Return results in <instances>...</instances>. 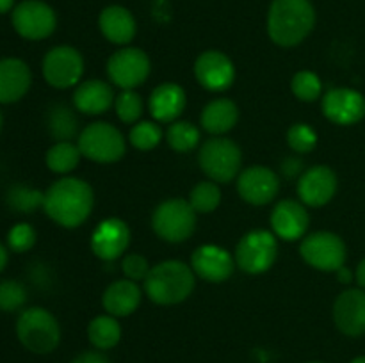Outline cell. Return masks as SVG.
<instances>
[{"mask_svg": "<svg viewBox=\"0 0 365 363\" xmlns=\"http://www.w3.org/2000/svg\"><path fill=\"white\" fill-rule=\"evenodd\" d=\"M95 206L93 187L82 178L64 177L45 191L43 210L59 226L73 230L84 224Z\"/></svg>", "mask_w": 365, "mask_h": 363, "instance_id": "6da1fadb", "label": "cell"}, {"mask_svg": "<svg viewBox=\"0 0 365 363\" xmlns=\"http://www.w3.org/2000/svg\"><path fill=\"white\" fill-rule=\"evenodd\" d=\"M316 25V9L310 0H273L267 13V34L284 48L299 45Z\"/></svg>", "mask_w": 365, "mask_h": 363, "instance_id": "7a4b0ae2", "label": "cell"}, {"mask_svg": "<svg viewBox=\"0 0 365 363\" xmlns=\"http://www.w3.org/2000/svg\"><path fill=\"white\" fill-rule=\"evenodd\" d=\"M196 274L191 265L180 260H164L150 269L143 281L145 294L155 305L170 306L185 301L192 294Z\"/></svg>", "mask_w": 365, "mask_h": 363, "instance_id": "3957f363", "label": "cell"}, {"mask_svg": "<svg viewBox=\"0 0 365 363\" xmlns=\"http://www.w3.org/2000/svg\"><path fill=\"white\" fill-rule=\"evenodd\" d=\"M16 337L21 345L34 354H48L59 345L61 327L48 310L32 306L18 317Z\"/></svg>", "mask_w": 365, "mask_h": 363, "instance_id": "277c9868", "label": "cell"}, {"mask_svg": "<svg viewBox=\"0 0 365 363\" xmlns=\"http://www.w3.org/2000/svg\"><path fill=\"white\" fill-rule=\"evenodd\" d=\"M198 164L209 180L216 184H228L241 173L242 153L237 142L232 139L210 137L202 144L198 152Z\"/></svg>", "mask_w": 365, "mask_h": 363, "instance_id": "5b68a950", "label": "cell"}, {"mask_svg": "<svg viewBox=\"0 0 365 363\" xmlns=\"http://www.w3.org/2000/svg\"><path fill=\"white\" fill-rule=\"evenodd\" d=\"M82 157L98 164L118 162L127 153L125 135L114 125L96 121L84 127L77 139Z\"/></svg>", "mask_w": 365, "mask_h": 363, "instance_id": "8992f818", "label": "cell"}, {"mask_svg": "<svg viewBox=\"0 0 365 363\" xmlns=\"http://www.w3.org/2000/svg\"><path fill=\"white\" fill-rule=\"evenodd\" d=\"M196 216L191 203L182 198H171L157 205L152 214V228L163 241L180 244L192 237L196 230Z\"/></svg>", "mask_w": 365, "mask_h": 363, "instance_id": "52a82bcc", "label": "cell"}, {"mask_svg": "<svg viewBox=\"0 0 365 363\" xmlns=\"http://www.w3.org/2000/svg\"><path fill=\"white\" fill-rule=\"evenodd\" d=\"M299 255L312 269L321 273H337L341 267H344L348 248L341 235L323 230L314 231L302 238Z\"/></svg>", "mask_w": 365, "mask_h": 363, "instance_id": "ba28073f", "label": "cell"}, {"mask_svg": "<svg viewBox=\"0 0 365 363\" xmlns=\"http://www.w3.org/2000/svg\"><path fill=\"white\" fill-rule=\"evenodd\" d=\"M278 256V238L269 230H252L242 235L235 246L234 258L246 274H264L274 265Z\"/></svg>", "mask_w": 365, "mask_h": 363, "instance_id": "9c48e42d", "label": "cell"}, {"mask_svg": "<svg viewBox=\"0 0 365 363\" xmlns=\"http://www.w3.org/2000/svg\"><path fill=\"white\" fill-rule=\"evenodd\" d=\"M43 77L56 89H70L78 85L84 75V57L70 45L53 46L43 57Z\"/></svg>", "mask_w": 365, "mask_h": 363, "instance_id": "30bf717a", "label": "cell"}, {"mask_svg": "<svg viewBox=\"0 0 365 363\" xmlns=\"http://www.w3.org/2000/svg\"><path fill=\"white\" fill-rule=\"evenodd\" d=\"M152 63L145 50L125 46L107 60V77L120 89H135L148 78Z\"/></svg>", "mask_w": 365, "mask_h": 363, "instance_id": "8fae6325", "label": "cell"}, {"mask_svg": "<svg viewBox=\"0 0 365 363\" xmlns=\"http://www.w3.org/2000/svg\"><path fill=\"white\" fill-rule=\"evenodd\" d=\"M14 31L25 39L39 41L53 34L57 27L56 11L41 0H24L14 6L11 14Z\"/></svg>", "mask_w": 365, "mask_h": 363, "instance_id": "7c38bea8", "label": "cell"}, {"mask_svg": "<svg viewBox=\"0 0 365 363\" xmlns=\"http://www.w3.org/2000/svg\"><path fill=\"white\" fill-rule=\"evenodd\" d=\"M237 192L246 203L255 206L269 205L280 192V177L266 166H250L235 178Z\"/></svg>", "mask_w": 365, "mask_h": 363, "instance_id": "4fadbf2b", "label": "cell"}, {"mask_svg": "<svg viewBox=\"0 0 365 363\" xmlns=\"http://www.w3.org/2000/svg\"><path fill=\"white\" fill-rule=\"evenodd\" d=\"M321 110L331 123L349 127L364 120L365 98L356 89L334 88L324 93L321 98Z\"/></svg>", "mask_w": 365, "mask_h": 363, "instance_id": "5bb4252c", "label": "cell"}, {"mask_svg": "<svg viewBox=\"0 0 365 363\" xmlns=\"http://www.w3.org/2000/svg\"><path fill=\"white\" fill-rule=\"evenodd\" d=\"M195 77L207 91L223 93L234 84L235 66L221 50H205L195 60Z\"/></svg>", "mask_w": 365, "mask_h": 363, "instance_id": "9a60e30c", "label": "cell"}, {"mask_svg": "<svg viewBox=\"0 0 365 363\" xmlns=\"http://www.w3.org/2000/svg\"><path fill=\"white\" fill-rule=\"evenodd\" d=\"M130 246V228L120 217L100 221L91 233V251L103 262L121 258Z\"/></svg>", "mask_w": 365, "mask_h": 363, "instance_id": "2e32d148", "label": "cell"}, {"mask_svg": "<svg viewBox=\"0 0 365 363\" xmlns=\"http://www.w3.org/2000/svg\"><path fill=\"white\" fill-rule=\"evenodd\" d=\"M337 174L331 167L317 164L299 174L298 196L305 206L319 209L330 203L337 192Z\"/></svg>", "mask_w": 365, "mask_h": 363, "instance_id": "e0dca14e", "label": "cell"}, {"mask_svg": "<svg viewBox=\"0 0 365 363\" xmlns=\"http://www.w3.org/2000/svg\"><path fill=\"white\" fill-rule=\"evenodd\" d=\"M235 258L225 248L216 244H203L191 255V267L195 274L209 283H223L234 274Z\"/></svg>", "mask_w": 365, "mask_h": 363, "instance_id": "ac0fdd59", "label": "cell"}, {"mask_svg": "<svg viewBox=\"0 0 365 363\" xmlns=\"http://www.w3.org/2000/svg\"><path fill=\"white\" fill-rule=\"evenodd\" d=\"M271 231L285 242H296L307 235L310 216L307 206L296 199H282L277 203L269 217Z\"/></svg>", "mask_w": 365, "mask_h": 363, "instance_id": "d6986e66", "label": "cell"}, {"mask_svg": "<svg viewBox=\"0 0 365 363\" xmlns=\"http://www.w3.org/2000/svg\"><path fill=\"white\" fill-rule=\"evenodd\" d=\"M334 320L341 333L360 337L365 333V290L348 288L334 302Z\"/></svg>", "mask_w": 365, "mask_h": 363, "instance_id": "ffe728a7", "label": "cell"}, {"mask_svg": "<svg viewBox=\"0 0 365 363\" xmlns=\"http://www.w3.org/2000/svg\"><path fill=\"white\" fill-rule=\"evenodd\" d=\"M187 96L182 85L175 82H164L152 91L148 98V109L157 123H173L184 112Z\"/></svg>", "mask_w": 365, "mask_h": 363, "instance_id": "44dd1931", "label": "cell"}, {"mask_svg": "<svg viewBox=\"0 0 365 363\" xmlns=\"http://www.w3.org/2000/svg\"><path fill=\"white\" fill-rule=\"evenodd\" d=\"M32 84L27 63L16 57L0 59V103H14L24 98Z\"/></svg>", "mask_w": 365, "mask_h": 363, "instance_id": "7402d4cb", "label": "cell"}, {"mask_svg": "<svg viewBox=\"0 0 365 363\" xmlns=\"http://www.w3.org/2000/svg\"><path fill=\"white\" fill-rule=\"evenodd\" d=\"M114 100H116V95L113 91V85L109 82L96 80V78L81 82L73 93L75 109L88 116L106 114L114 105Z\"/></svg>", "mask_w": 365, "mask_h": 363, "instance_id": "603a6c76", "label": "cell"}, {"mask_svg": "<svg viewBox=\"0 0 365 363\" xmlns=\"http://www.w3.org/2000/svg\"><path fill=\"white\" fill-rule=\"evenodd\" d=\"M143 299V292L138 281L128 278L116 280L106 288L102 295V305L106 312L113 317H128L139 308Z\"/></svg>", "mask_w": 365, "mask_h": 363, "instance_id": "cb8c5ba5", "label": "cell"}, {"mask_svg": "<svg viewBox=\"0 0 365 363\" xmlns=\"http://www.w3.org/2000/svg\"><path fill=\"white\" fill-rule=\"evenodd\" d=\"M98 27L103 38L114 45H128L138 32L135 18L123 6H107L100 13Z\"/></svg>", "mask_w": 365, "mask_h": 363, "instance_id": "d4e9b609", "label": "cell"}, {"mask_svg": "<svg viewBox=\"0 0 365 363\" xmlns=\"http://www.w3.org/2000/svg\"><path fill=\"white\" fill-rule=\"evenodd\" d=\"M239 121V107L230 98H216L207 103L200 116L203 130L214 137L228 134Z\"/></svg>", "mask_w": 365, "mask_h": 363, "instance_id": "484cf974", "label": "cell"}, {"mask_svg": "<svg viewBox=\"0 0 365 363\" xmlns=\"http://www.w3.org/2000/svg\"><path fill=\"white\" fill-rule=\"evenodd\" d=\"M88 338L98 351H107L118 345L121 338V326L116 317L98 315L89 322Z\"/></svg>", "mask_w": 365, "mask_h": 363, "instance_id": "4316f807", "label": "cell"}, {"mask_svg": "<svg viewBox=\"0 0 365 363\" xmlns=\"http://www.w3.org/2000/svg\"><path fill=\"white\" fill-rule=\"evenodd\" d=\"M81 157L82 153L78 149V144H73L71 141H57L46 152L45 162L52 173L68 174L78 166Z\"/></svg>", "mask_w": 365, "mask_h": 363, "instance_id": "83f0119b", "label": "cell"}, {"mask_svg": "<svg viewBox=\"0 0 365 363\" xmlns=\"http://www.w3.org/2000/svg\"><path fill=\"white\" fill-rule=\"evenodd\" d=\"M46 127L50 135L57 141H70L78 132V120L73 110L64 103H57L50 109L46 117Z\"/></svg>", "mask_w": 365, "mask_h": 363, "instance_id": "f1b7e54d", "label": "cell"}, {"mask_svg": "<svg viewBox=\"0 0 365 363\" xmlns=\"http://www.w3.org/2000/svg\"><path fill=\"white\" fill-rule=\"evenodd\" d=\"M200 128L191 121H173L166 130V142L173 152L187 153L200 144Z\"/></svg>", "mask_w": 365, "mask_h": 363, "instance_id": "f546056e", "label": "cell"}, {"mask_svg": "<svg viewBox=\"0 0 365 363\" xmlns=\"http://www.w3.org/2000/svg\"><path fill=\"white\" fill-rule=\"evenodd\" d=\"M7 205L13 210L21 214H32L43 206L45 201V192L38 191V189L27 187V185H13L7 191L6 196Z\"/></svg>", "mask_w": 365, "mask_h": 363, "instance_id": "4dcf8cb0", "label": "cell"}, {"mask_svg": "<svg viewBox=\"0 0 365 363\" xmlns=\"http://www.w3.org/2000/svg\"><path fill=\"white\" fill-rule=\"evenodd\" d=\"M187 201L196 214H210L220 206L221 191L216 182H200L192 187Z\"/></svg>", "mask_w": 365, "mask_h": 363, "instance_id": "1f68e13d", "label": "cell"}, {"mask_svg": "<svg viewBox=\"0 0 365 363\" xmlns=\"http://www.w3.org/2000/svg\"><path fill=\"white\" fill-rule=\"evenodd\" d=\"M291 89L292 95L302 102L310 103L323 98V82L310 70H302L294 73L291 80Z\"/></svg>", "mask_w": 365, "mask_h": 363, "instance_id": "d6a6232c", "label": "cell"}, {"mask_svg": "<svg viewBox=\"0 0 365 363\" xmlns=\"http://www.w3.org/2000/svg\"><path fill=\"white\" fill-rule=\"evenodd\" d=\"M128 141L135 149L141 152H150V149L157 148L163 141V130L153 121H138L134 127L130 128L128 134Z\"/></svg>", "mask_w": 365, "mask_h": 363, "instance_id": "836d02e7", "label": "cell"}, {"mask_svg": "<svg viewBox=\"0 0 365 363\" xmlns=\"http://www.w3.org/2000/svg\"><path fill=\"white\" fill-rule=\"evenodd\" d=\"M114 109H116L120 121L127 125H134L143 116V100L134 89H123L114 100Z\"/></svg>", "mask_w": 365, "mask_h": 363, "instance_id": "e575fe53", "label": "cell"}, {"mask_svg": "<svg viewBox=\"0 0 365 363\" xmlns=\"http://www.w3.org/2000/svg\"><path fill=\"white\" fill-rule=\"evenodd\" d=\"M287 144L294 153H310L317 146V132L307 123H294L287 130Z\"/></svg>", "mask_w": 365, "mask_h": 363, "instance_id": "d590c367", "label": "cell"}, {"mask_svg": "<svg viewBox=\"0 0 365 363\" xmlns=\"http://www.w3.org/2000/svg\"><path fill=\"white\" fill-rule=\"evenodd\" d=\"M27 301V288L16 280L0 281V312H16Z\"/></svg>", "mask_w": 365, "mask_h": 363, "instance_id": "8d00e7d4", "label": "cell"}, {"mask_svg": "<svg viewBox=\"0 0 365 363\" xmlns=\"http://www.w3.org/2000/svg\"><path fill=\"white\" fill-rule=\"evenodd\" d=\"M36 244V230L29 223H18L7 233V246L14 253H25Z\"/></svg>", "mask_w": 365, "mask_h": 363, "instance_id": "74e56055", "label": "cell"}, {"mask_svg": "<svg viewBox=\"0 0 365 363\" xmlns=\"http://www.w3.org/2000/svg\"><path fill=\"white\" fill-rule=\"evenodd\" d=\"M150 263L139 253H130V255H125L121 260V270H123L125 276L132 281H145L146 276L150 273Z\"/></svg>", "mask_w": 365, "mask_h": 363, "instance_id": "f35d334b", "label": "cell"}, {"mask_svg": "<svg viewBox=\"0 0 365 363\" xmlns=\"http://www.w3.org/2000/svg\"><path fill=\"white\" fill-rule=\"evenodd\" d=\"M282 171H284L285 177H289V178L298 177V174L303 171V162L299 159H296V157L285 159L284 164H282Z\"/></svg>", "mask_w": 365, "mask_h": 363, "instance_id": "ab89813d", "label": "cell"}, {"mask_svg": "<svg viewBox=\"0 0 365 363\" xmlns=\"http://www.w3.org/2000/svg\"><path fill=\"white\" fill-rule=\"evenodd\" d=\"M71 363H109V359H107L102 352L86 351V352H81V354H78Z\"/></svg>", "mask_w": 365, "mask_h": 363, "instance_id": "60d3db41", "label": "cell"}, {"mask_svg": "<svg viewBox=\"0 0 365 363\" xmlns=\"http://www.w3.org/2000/svg\"><path fill=\"white\" fill-rule=\"evenodd\" d=\"M335 274H337V280L341 281V283H344V285L351 283L353 278H355V274H353L351 270H349L348 267H346V265H344V267H341V269H339L337 273H335Z\"/></svg>", "mask_w": 365, "mask_h": 363, "instance_id": "b9f144b4", "label": "cell"}, {"mask_svg": "<svg viewBox=\"0 0 365 363\" xmlns=\"http://www.w3.org/2000/svg\"><path fill=\"white\" fill-rule=\"evenodd\" d=\"M355 280H356V283H359V287L364 288V290H365V258L359 263V265H356Z\"/></svg>", "mask_w": 365, "mask_h": 363, "instance_id": "7bdbcfd3", "label": "cell"}, {"mask_svg": "<svg viewBox=\"0 0 365 363\" xmlns=\"http://www.w3.org/2000/svg\"><path fill=\"white\" fill-rule=\"evenodd\" d=\"M7 260H9V255H7V249H6V246H4L2 242H0V273H2V270L6 269Z\"/></svg>", "mask_w": 365, "mask_h": 363, "instance_id": "ee69618b", "label": "cell"}, {"mask_svg": "<svg viewBox=\"0 0 365 363\" xmlns=\"http://www.w3.org/2000/svg\"><path fill=\"white\" fill-rule=\"evenodd\" d=\"M14 0H0V14L7 13V11L13 9Z\"/></svg>", "mask_w": 365, "mask_h": 363, "instance_id": "f6af8a7d", "label": "cell"}, {"mask_svg": "<svg viewBox=\"0 0 365 363\" xmlns=\"http://www.w3.org/2000/svg\"><path fill=\"white\" fill-rule=\"evenodd\" d=\"M351 363H365V356H359V358L353 359Z\"/></svg>", "mask_w": 365, "mask_h": 363, "instance_id": "bcb514c9", "label": "cell"}, {"mask_svg": "<svg viewBox=\"0 0 365 363\" xmlns=\"http://www.w3.org/2000/svg\"><path fill=\"white\" fill-rule=\"evenodd\" d=\"M2 125H4V116L2 112H0V130H2Z\"/></svg>", "mask_w": 365, "mask_h": 363, "instance_id": "7dc6e473", "label": "cell"}, {"mask_svg": "<svg viewBox=\"0 0 365 363\" xmlns=\"http://www.w3.org/2000/svg\"><path fill=\"white\" fill-rule=\"evenodd\" d=\"M310 363H321V362H310Z\"/></svg>", "mask_w": 365, "mask_h": 363, "instance_id": "c3c4849f", "label": "cell"}]
</instances>
